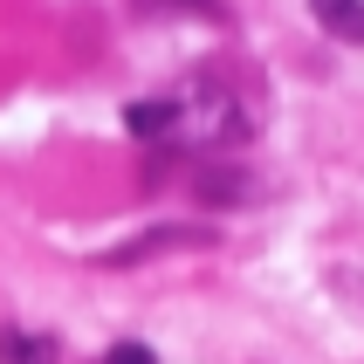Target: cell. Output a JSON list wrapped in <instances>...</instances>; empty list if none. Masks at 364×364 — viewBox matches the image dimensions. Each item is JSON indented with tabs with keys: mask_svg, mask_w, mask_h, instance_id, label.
<instances>
[{
	"mask_svg": "<svg viewBox=\"0 0 364 364\" xmlns=\"http://www.w3.org/2000/svg\"><path fill=\"white\" fill-rule=\"evenodd\" d=\"M124 124H131V138L151 144V151H172V138H179V103L172 97H144L124 110Z\"/></svg>",
	"mask_w": 364,
	"mask_h": 364,
	"instance_id": "obj_3",
	"label": "cell"
},
{
	"mask_svg": "<svg viewBox=\"0 0 364 364\" xmlns=\"http://www.w3.org/2000/svg\"><path fill=\"white\" fill-rule=\"evenodd\" d=\"M179 138H172V165H206V159H220L227 144H241L255 124H247V110H241V97L227 90V82H213V76H193L179 90Z\"/></svg>",
	"mask_w": 364,
	"mask_h": 364,
	"instance_id": "obj_1",
	"label": "cell"
},
{
	"mask_svg": "<svg viewBox=\"0 0 364 364\" xmlns=\"http://www.w3.org/2000/svg\"><path fill=\"white\" fill-rule=\"evenodd\" d=\"M0 364H62L55 337H35V330H0Z\"/></svg>",
	"mask_w": 364,
	"mask_h": 364,
	"instance_id": "obj_6",
	"label": "cell"
},
{
	"mask_svg": "<svg viewBox=\"0 0 364 364\" xmlns=\"http://www.w3.org/2000/svg\"><path fill=\"white\" fill-rule=\"evenodd\" d=\"M138 14H193V21H227V0H138Z\"/></svg>",
	"mask_w": 364,
	"mask_h": 364,
	"instance_id": "obj_7",
	"label": "cell"
},
{
	"mask_svg": "<svg viewBox=\"0 0 364 364\" xmlns=\"http://www.w3.org/2000/svg\"><path fill=\"white\" fill-rule=\"evenodd\" d=\"M186 172H193V193H200L206 206H247L255 200V179H247V172H234V165H186Z\"/></svg>",
	"mask_w": 364,
	"mask_h": 364,
	"instance_id": "obj_4",
	"label": "cell"
},
{
	"mask_svg": "<svg viewBox=\"0 0 364 364\" xmlns=\"http://www.w3.org/2000/svg\"><path fill=\"white\" fill-rule=\"evenodd\" d=\"M309 14H316V28L337 41H364V0H309Z\"/></svg>",
	"mask_w": 364,
	"mask_h": 364,
	"instance_id": "obj_5",
	"label": "cell"
},
{
	"mask_svg": "<svg viewBox=\"0 0 364 364\" xmlns=\"http://www.w3.org/2000/svg\"><path fill=\"white\" fill-rule=\"evenodd\" d=\"M103 364H159V358H151L144 344H110V358H103Z\"/></svg>",
	"mask_w": 364,
	"mask_h": 364,
	"instance_id": "obj_8",
	"label": "cell"
},
{
	"mask_svg": "<svg viewBox=\"0 0 364 364\" xmlns=\"http://www.w3.org/2000/svg\"><path fill=\"white\" fill-rule=\"evenodd\" d=\"M179 247H213V227H151V234H138L131 247H110L103 268H138V262H151V255H179Z\"/></svg>",
	"mask_w": 364,
	"mask_h": 364,
	"instance_id": "obj_2",
	"label": "cell"
}]
</instances>
